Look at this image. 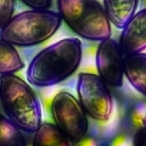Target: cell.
Masks as SVG:
<instances>
[{
    "instance_id": "cell-12",
    "label": "cell",
    "mask_w": 146,
    "mask_h": 146,
    "mask_svg": "<svg viewBox=\"0 0 146 146\" xmlns=\"http://www.w3.org/2000/svg\"><path fill=\"white\" fill-rule=\"evenodd\" d=\"M70 142L50 123H42L34 135L32 146H70Z\"/></svg>"
},
{
    "instance_id": "cell-11",
    "label": "cell",
    "mask_w": 146,
    "mask_h": 146,
    "mask_svg": "<svg viewBox=\"0 0 146 146\" xmlns=\"http://www.w3.org/2000/svg\"><path fill=\"white\" fill-rule=\"evenodd\" d=\"M23 67L24 63L15 46L0 37V76L15 74Z\"/></svg>"
},
{
    "instance_id": "cell-10",
    "label": "cell",
    "mask_w": 146,
    "mask_h": 146,
    "mask_svg": "<svg viewBox=\"0 0 146 146\" xmlns=\"http://www.w3.org/2000/svg\"><path fill=\"white\" fill-rule=\"evenodd\" d=\"M139 0H103L104 11L111 23L122 29L137 11Z\"/></svg>"
},
{
    "instance_id": "cell-9",
    "label": "cell",
    "mask_w": 146,
    "mask_h": 146,
    "mask_svg": "<svg viewBox=\"0 0 146 146\" xmlns=\"http://www.w3.org/2000/svg\"><path fill=\"white\" fill-rule=\"evenodd\" d=\"M124 75L137 92L146 96V53L125 56Z\"/></svg>"
},
{
    "instance_id": "cell-3",
    "label": "cell",
    "mask_w": 146,
    "mask_h": 146,
    "mask_svg": "<svg viewBox=\"0 0 146 146\" xmlns=\"http://www.w3.org/2000/svg\"><path fill=\"white\" fill-rule=\"evenodd\" d=\"M61 23L57 11L30 9L13 16L0 29V37L14 46H32L50 39Z\"/></svg>"
},
{
    "instance_id": "cell-17",
    "label": "cell",
    "mask_w": 146,
    "mask_h": 146,
    "mask_svg": "<svg viewBox=\"0 0 146 146\" xmlns=\"http://www.w3.org/2000/svg\"><path fill=\"white\" fill-rule=\"evenodd\" d=\"M143 126H145L146 127V113H145V115H144V117H143Z\"/></svg>"
},
{
    "instance_id": "cell-15",
    "label": "cell",
    "mask_w": 146,
    "mask_h": 146,
    "mask_svg": "<svg viewBox=\"0 0 146 146\" xmlns=\"http://www.w3.org/2000/svg\"><path fill=\"white\" fill-rule=\"evenodd\" d=\"M21 1L34 10H48L52 5L53 0H21Z\"/></svg>"
},
{
    "instance_id": "cell-8",
    "label": "cell",
    "mask_w": 146,
    "mask_h": 146,
    "mask_svg": "<svg viewBox=\"0 0 146 146\" xmlns=\"http://www.w3.org/2000/svg\"><path fill=\"white\" fill-rule=\"evenodd\" d=\"M118 42L124 56L140 53L146 49V7L128 21Z\"/></svg>"
},
{
    "instance_id": "cell-13",
    "label": "cell",
    "mask_w": 146,
    "mask_h": 146,
    "mask_svg": "<svg viewBox=\"0 0 146 146\" xmlns=\"http://www.w3.org/2000/svg\"><path fill=\"white\" fill-rule=\"evenodd\" d=\"M0 146H27L23 131L9 119L0 114Z\"/></svg>"
},
{
    "instance_id": "cell-5",
    "label": "cell",
    "mask_w": 146,
    "mask_h": 146,
    "mask_svg": "<svg viewBox=\"0 0 146 146\" xmlns=\"http://www.w3.org/2000/svg\"><path fill=\"white\" fill-rule=\"evenodd\" d=\"M51 113L58 130L72 143L82 141L87 135L89 121L78 100L69 92L55 95L51 102Z\"/></svg>"
},
{
    "instance_id": "cell-16",
    "label": "cell",
    "mask_w": 146,
    "mask_h": 146,
    "mask_svg": "<svg viewBox=\"0 0 146 146\" xmlns=\"http://www.w3.org/2000/svg\"><path fill=\"white\" fill-rule=\"evenodd\" d=\"M133 146H146V127L137 129L133 137Z\"/></svg>"
},
{
    "instance_id": "cell-7",
    "label": "cell",
    "mask_w": 146,
    "mask_h": 146,
    "mask_svg": "<svg viewBox=\"0 0 146 146\" xmlns=\"http://www.w3.org/2000/svg\"><path fill=\"white\" fill-rule=\"evenodd\" d=\"M124 55L115 40L109 38L100 42L96 64L98 76L111 87H121L124 81Z\"/></svg>"
},
{
    "instance_id": "cell-2",
    "label": "cell",
    "mask_w": 146,
    "mask_h": 146,
    "mask_svg": "<svg viewBox=\"0 0 146 146\" xmlns=\"http://www.w3.org/2000/svg\"><path fill=\"white\" fill-rule=\"evenodd\" d=\"M0 106L5 117L23 132L35 133L42 124V108L37 95L15 74L0 76Z\"/></svg>"
},
{
    "instance_id": "cell-4",
    "label": "cell",
    "mask_w": 146,
    "mask_h": 146,
    "mask_svg": "<svg viewBox=\"0 0 146 146\" xmlns=\"http://www.w3.org/2000/svg\"><path fill=\"white\" fill-rule=\"evenodd\" d=\"M62 21L80 37L92 41L111 38L112 24L97 0H57Z\"/></svg>"
},
{
    "instance_id": "cell-1",
    "label": "cell",
    "mask_w": 146,
    "mask_h": 146,
    "mask_svg": "<svg viewBox=\"0 0 146 146\" xmlns=\"http://www.w3.org/2000/svg\"><path fill=\"white\" fill-rule=\"evenodd\" d=\"M83 46L79 39L65 38L40 51L29 63L26 77L36 87H49L60 84L79 67Z\"/></svg>"
},
{
    "instance_id": "cell-14",
    "label": "cell",
    "mask_w": 146,
    "mask_h": 146,
    "mask_svg": "<svg viewBox=\"0 0 146 146\" xmlns=\"http://www.w3.org/2000/svg\"><path fill=\"white\" fill-rule=\"evenodd\" d=\"M15 9L16 0H0V29L13 17Z\"/></svg>"
},
{
    "instance_id": "cell-6",
    "label": "cell",
    "mask_w": 146,
    "mask_h": 146,
    "mask_svg": "<svg viewBox=\"0 0 146 146\" xmlns=\"http://www.w3.org/2000/svg\"><path fill=\"white\" fill-rule=\"evenodd\" d=\"M78 100L85 113L97 121H107L113 110V99L108 86L96 74L82 72L77 84Z\"/></svg>"
}]
</instances>
